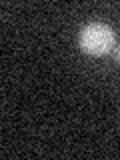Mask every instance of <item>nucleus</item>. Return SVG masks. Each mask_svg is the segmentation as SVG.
<instances>
[{
    "label": "nucleus",
    "mask_w": 120,
    "mask_h": 160,
    "mask_svg": "<svg viewBox=\"0 0 120 160\" xmlns=\"http://www.w3.org/2000/svg\"><path fill=\"white\" fill-rule=\"evenodd\" d=\"M80 48L90 56H104L116 46V34L108 24L90 22L80 30Z\"/></svg>",
    "instance_id": "obj_1"
},
{
    "label": "nucleus",
    "mask_w": 120,
    "mask_h": 160,
    "mask_svg": "<svg viewBox=\"0 0 120 160\" xmlns=\"http://www.w3.org/2000/svg\"><path fill=\"white\" fill-rule=\"evenodd\" d=\"M116 60H118V62H120V44H118V46H116Z\"/></svg>",
    "instance_id": "obj_2"
}]
</instances>
